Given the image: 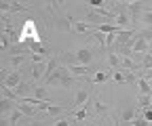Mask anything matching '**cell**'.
Instances as JSON below:
<instances>
[{"label":"cell","instance_id":"cell-27","mask_svg":"<svg viewBox=\"0 0 152 126\" xmlns=\"http://www.w3.org/2000/svg\"><path fill=\"white\" fill-rule=\"evenodd\" d=\"M28 4H21V2H11V11L9 13H17V11H26Z\"/></svg>","mask_w":152,"mask_h":126},{"label":"cell","instance_id":"cell-8","mask_svg":"<svg viewBox=\"0 0 152 126\" xmlns=\"http://www.w3.org/2000/svg\"><path fill=\"white\" fill-rule=\"evenodd\" d=\"M114 76V69H108V71H97L93 78H91V84H106L110 78Z\"/></svg>","mask_w":152,"mask_h":126},{"label":"cell","instance_id":"cell-14","mask_svg":"<svg viewBox=\"0 0 152 126\" xmlns=\"http://www.w3.org/2000/svg\"><path fill=\"white\" fill-rule=\"evenodd\" d=\"M137 116H140V114H137L135 109H133V107H127V109L123 112V116H121V120H118V122H129V124H131V122L135 120Z\"/></svg>","mask_w":152,"mask_h":126},{"label":"cell","instance_id":"cell-34","mask_svg":"<svg viewBox=\"0 0 152 126\" xmlns=\"http://www.w3.org/2000/svg\"><path fill=\"white\" fill-rule=\"evenodd\" d=\"M55 126H70V120H66V118H64V120H57Z\"/></svg>","mask_w":152,"mask_h":126},{"label":"cell","instance_id":"cell-22","mask_svg":"<svg viewBox=\"0 0 152 126\" xmlns=\"http://www.w3.org/2000/svg\"><path fill=\"white\" fill-rule=\"evenodd\" d=\"M34 93H36V99L47 101V88H45V86H36V88H34Z\"/></svg>","mask_w":152,"mask_h":126},{"label":"cell","instance_id":"cell-35","mask_svg":"<svg viewBox=\"0 0 152 126\" xmlns=\"http://www.w3.org/2000/svg\"><path fill=\"white\" fill-rule=\"evenodd\" d=\"M99 126H102V124H99Z\"/></svg>","mask_w":152,"mask_h":126},{"label":"cell","instance_id":"cell-7","mask_svg":"<svg viewBox=\"0 0 152 126\" xmlns=\"http://www.w3.org/2000/svg\"><path fill=\"white\" fill-rule=\"evenodd\" d=\"M85 21H87L91 27H97V25L104 23V17H102L97 11H95V9H89V11H87V17H85Z\"/></svg>","mask_w":152,"mask_h":126},{"label":"cell","instance_id":"cell-10","mask_svg":"<svg viewBox=\"0 0 152 126\" xmlns=\"http://www.w3.org/2000/svg\"><path fill=\"white\" fill-rule=\"evenodd\" d=\"M47 74V63H36L32 67V80H40Z\"/></svg>","mask_w":152,"mask_h":126},{"label":"cell","instance_id":"cell-12","mask_svg":"<svg viewBox=\"0 0 152 126\" xmlns=\"http://www.w3.org/2000/svg\"><path fill=\"white\" fill-rule=\"evenodd\" d=\"M137 86H140V95H148V97H152V86H150V82H148L146 78L137 76Z\"/></svg>","mask_w":152,"mask_h":126},{"label":"cell","instance_id":"cell-4","mask_svg":"<svg viewBox=\"0 0 152 126\" xmlns=\"http://www.w3.org/2000/svg\"><path fill=\"white\" fill-rule=\"evenodd\" d=\"M21 82H23V80H21V69H13V71H9V74L2 76V86L13 88V91H15Z\"/></svg>","mask_w":152,"mask_h":126},{"label":"cell","instance_id":"cell-9","mask_svg":"<svg viewBox=\"0 0 152 126\" xmlns=\"http://www.w3.org/2000/svg\"><path fill=\"white\" fill-rule=\"evenodd\" d=\"M112 80H116V82H133V80H135V76L129 74V71H125V69H118V71H114Z\"/></svg>","mask_w":152,"mask_h":126},{"label":"cell","instance_id":"cell-31","mask_svg":"<svg viewBox=\"0 0 152 126\" xmlns=\"http://www.w3.org/2000/svg\"><path fill=\"white\" fill-rule=\"evenodd\" d=\"M0 11H2V13L11 11V2H9V0H2V2H0Z\"/></svg>","mask_w":152,"mask_h":126},{"label":"cell","instance_id":"cell-17","mask_svg":"<svg viewBox=\"0 0 152 126\" xmlns=\"http://www.w3.org/2000/svg\"><path fill=\"white\" fill-rule=\"evenodd\" d=\"M70 116H72V118H74L76 122H83V120H87V118H89V112H87V105H85V107H80V109H76V112H72Z\"/></svg>","mask_w":152,"mask_h":126},{"label":"cell","instance_id":"cell-15","mask_svg":"<svg viewBox=\"0 0 152 126\" xmlns=\"http://www.w3.org/2000/svg\"><path fill=\"white\" fill-rule=\"evenodd\" d=\"M108 65H110V69H114V71L121 69V57L116 55V53H110V55H108Z\"/></svg>","mask_w":152,"mask_h":126},{"label":"cell","instance_id":"cell-33","mask_svg":"<svg viewBox=\"0 0 152 126\" xmlns=\"http://www.w3.org/2000/svg\"><path fill=\"white\" fill-rule=\"evenodd\" d=\"M142 116H144L148 122H152V107H150V109H142Z\"/></svg>","mask_w":152,"mask_h":126},{"label":"cell","instance_id":"cell-6","mask_svg":"<svg viewBox=\"0 0 152 126\" xmlns=\"http://www.w3.org/2000/svg\"><path fill=\"white\" fill-rule=\"evenodd\" d=\"M148 53H150V42L146 38H142L140 34H135V40H133V57L148 55Z\"/></svg>","mask_w":152,"mask_h":126},{"label":"cell","instance_id":"cell-25","mask_svg":"<svg viewBox=\"0 0 152 126\" xmlns=\"http://www.w3.org/2000/svg\"><path fill=\"white\" fill-rule=\"evenodd\" d=\"M142 21H144L148 27H152V13H150V11H144V9H142Z\"/></svg>","mask_w":152,"mask_h":126},{"label":"cell","instance_id":"cell-18","mask_svg":"<svg viewBox=\"0 0 152 126\" xmlns=\"http://www.w3.org/2000/svg\"><path fill=\"white\" fill-rule=\"evenodd\" d=\"M28 91H30V84L28 82H21L17 88H15V93H17V97H19V101H21L23 97H28Z\"/></svg>","mask_w":152,"mask_h":126},{"label":"cell","instance_id":"cell-30","mask_svg":"<svg viewBox=\"0 0 152 126\" xmlns=\"http://www.w3.org/2000/svg\"><path fill=\"white\" fill-rule=\"evenodd\" d=\"M30 59H32V61H34V65H36V63H45V59H47V57H45V55H38V53H34Z\"/></svg>","mask_w":152,"mask_h":126},{"label":"cell","instance_id":"cell-28","mask_svg":"<svg viewBox=\"0 0 152 126\" xmlns=\"http://www.w3.org/2000/svg\"><path fill=\"white\" fill-rule=\"evenodd\" d=\"M148 124H150V122H148V120H146L144 116H137L135 120L131 122V126H148Z\"/></svg>","mask_w":152,"mask_h":126},{"label":"cell","instance_id":"cell-26","mask_svg":"<svg viewBox=\"0 0 152 126\" xmlns=\"http://www.w3.org/2000/svg\"><path fill=\"white\" fill-rule=\"evenodd\" d=\"M95 109H97L99 114H108V112H110V107H108L106 103H102V101H95Z\"/></svg>","mask_w":152,"mask_h":126},{"label":"cell","instance_id":"cell-5","mask_svg":"<svg viewBox=\"0 0 152 126\" xmlns=\"http://www.w3.org/2000/svg\"><path fill=\"white\" fill-rule=\"evenodd\" d=\"M74 61H76V65H91L93 63V50L87 46L78 48L74 53Z\"/></svg>","mask_w":152,"mask_h":126},{"label":"cell","instance_id":"cell-1","mask_svg":"<svg viewBox=\"0 0 152 126\" xmlns=\"http://www.w3.org/2000/svg\"><path fill=\"white\" fill-rule=\"evenodd\" d=\"M72 82H74V80H72V74H70V69H68L66 65H59V67L55 69V74L47 80V84H61L64 88H68Z\"/></svg>","mask_w":152,"mask_h":126},{"label":"cell","instance_id":"cell-3","mask_svg":"<svg viewBox=\"0 0 152 126\" xmlns=\"http://www.w3.org/2000/svg\"><path fill=\"white\" fill-rule=\"evenodd\" d=\"M114 25H118L121 30H133V19H131V15H129V9H127V6H123V9L116 13Z\"/></svg>","mask_w":152,"mask_h":126},{"label":"cell","instance_id":"cell-24","mask_svg":"<svg viewBox=\"0 0 152 126\" xmlns=\"http://www.w3.org/2000/svg\"><path fill=\"white\" fill-rule=\"evenodd\" d=\"M142 69H148V71H152V55H150V53H148V55H144Z\"/></svg>","mask_w":152,"mask_h":126},{"label":"cell","instance_id":"cell-2","mask_svg":"<svg viewBox=\"0 0 152 126\" xmlns=\"http://www.w3.org/2000/svg\"><path fill=\"white\" fill-rule=\"evenodd\" d=\"M89 97H91V91H89L87 86H85V88H78V91H76V95H74L72 105H70V114L76 112V109H80V107H85L87 101H89Z\"/></svg>","mask_w":152,"mask_h":126},{"label":"cell","instance_id":"cell-21","mask_svg":"<svg viewBox=\"0 0 152 126\" xmlns=\"http://www.w3.org/2000/svg\"><path fill=\"white\" fill-rule=\"evenodd\" d=\"M2 97H4V99H11V101H17V103H19V97H17V93L13 91V88H7V86H2Z\"/></svg>","mask_w":152,"mask_h":126},{"label":"cell","instance_id":"cell-20","mask_svg":"<svg viewBox=\"0 0 152 126\" xmlns=\"http://www.w3.org/2000/svg\"><path fill=\"white\" fill-rule=\"evenodd\" d=\"M72 27H74L76 32H80V34L91 32V25H89V23H85V21H74V23H72Z\"/></svg>","mask_w":152,"mask_h":126},{"label":"cell","instance_id":"cell-11","mask_svg":"<svg viewBox=\"0 0 152 126\" xmlns=\"http://www.w3.org/2000/svg\"><path fill=\"white\" fill-rule=\"evenodd\" d=\"M121 69H125V71H135V74H137V63L133 61L131 57H121Z\"/></svg>","mask_w":152,"mask_h":126},{"label":"cell","instance_id":"cell-19","mask_svg":"<svg viewBox=\"0 0 152 126\" xmlns=\"http://www.w3.org/2000/svg\"><path fill=\"white\" fill-rule=\"evenodd\" d=\"M137 103H140L142 109H150V107H152V97H148V95H140V97H137Z\"/></svg>","mask_w":152,"mask_h":126},{"label":"cell","instance_id":"cell-16","mask_svg":"<svg viewBox=\"0 0 152 126\" xmlns=\"http://www.w3.org/2000/svg\"><path fill=\"white\" fill-rule=\"evenodd\" d=\"M72 23H74L72 17H70V19H57V21H55V27H57V30H61V32H70Z\"/></svg>","mask_w":152,"mask_h":126},{"label":"cell","instance_id":"cell-23","mask_svg":"<svg viewBox=\"0 0 152 126\" xmlns=\"http://www.w3.org/2000/svg\"><path fill=\"white\" fill-rule=\"evenodd\" d=\"M26 59L28 57H11V67H15V69H19L23 63H26Z\"/></svg>","mask_w":152,"mask_h":126},{"label":"cell","instance_id":"cell-32","mask_svg":"<svg viewBox=\"0 0 152 126\" xmlns=\"http://www.w3.org/2000/svg\"><path fill=\"white\" fill-rule=\"evenodd\" d=\"M19 116H23V114H21V112H19V109H15V112H13V114H11V116H9V120H11V122H13V124H15V122H17V120H19Z\"/></svg>","mask_w":152,"mask_h":126},{"label":"cell","instance_id":"cell-13","mask_svg":"<svg viewBox=\"0 0 152 126\" xmlns=\"http://www.w3.org/2000/svg\"><path fill=\"white\" fill-rule=\"evenodd\" d=\"M17 109L21 112L23 116H36V112H38L34 105H30V103H21V101L17 103Z\"/></svg>","mask_w":152,"mask_h":126},{"label":"cell","instance_id":"cell-29","mask_svg":"<svg viewBox=\"0 0 152 126\" xmlns=\"http://www.w3.org/2000/svg\"><path fill=\"white\" fill-rule=\"evenodd\" d=\"M93 38H95V40H97V42L102 44V48L106 46V36H104V34H99V32H93Z\"/></svg>","mask_w":152,"mask_h":126}]
</instances>
